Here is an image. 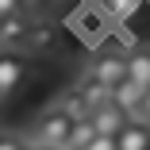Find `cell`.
Wrapping results in <instances>:
<instances>
[{"mask_svg": "<svg viewBox=\"0 0 150 150\" xmlns=\"http://www.w3.org/2000/svg\"><path fill=\"white\" fill-rule=\"evenodd\" d=\"M16 12H27V0H0V19H8Z\"/></svg>", "mask_w": 150, "mask_h": 150, "instance_id": "obj_13", "label": "cell"}, {"mask_svg": "<svg viewBox=\"0 0 150 150\" xmlns=\"http://www.w3.org/2000/svg\"><path fill=\"white\" fill-rule=\"evenodd\" d=\"M93 139H96V127H93V119H81V123L73 127V135H69V146H66V150H85Z\"/></svg>", "mask_w": 150, "mask_h": 150, "instance_id": "obj_11", "label": "cell"}, {"mask_svg": "<svg viewBox=\"0 0 150 150\" xmlns=\"http://www.w3.org/2000/svg\"><path fill=\"white\" fill-rule=\"evenodd\" d=\"M142 96H146V93H142L139 85H131V81H119V85L112 88V104L123 108L131 119H139V112H142Z\"/></svg>", "mask_w": 150, "mask_h": 150, "instance_id": "obj_9", "label": "cell"}, {"mask_svg": "<svg viewBox=\"0 0 150 150\" xmlns=\"http://www.w3.org/2000/svg\"><path fill=\"white\" fill-rule=\"evenodd\" d=\"M139 119H142V123H150V93L142 96V112H139Z\"/></svg>", "mask_w": 150, "mask_h": 150, "instance_id": "obj_16", "label": "cell"}, {"mask_svg": "<svg viewBox=\"0 0 150 150\" xmlns=\"http://www.w3.org/2000/svg\"><path fill=\"white\" fill-rule=\"evenodd\" d=\"M73 93L85 100V108H88V112H96V108H104V104L112 100V88H108V85H100L93 73H81V77L73 81Z\"/></svg>", "mask_w": 150, "mask_h": 150, "instance_id": "obj_6", "label": "cell"}, {"mask_svg": "<svg viewBox=\"0 0 150 150\" xmlns=\"http://www.w3.org/2000/svg\"><path fill=\"white\" fill-rule=\"evenodd\" d=\"M115 150H150V123H142V119H131V123L119 131Z\"/></svg>", "mask_w": 150, "mask_h": 150, "instance_id": "obj_10", "label": "cell"}, {"mask_svg": "<svg viewBox=\"0 0 150 150\" xmlns=\"http://www.w3.org/2000/svg\"><path fill=\"white\" fill-rule=\"evenodd\" d=\"M127 81L150 93V46H131L127 50Z\"/></svg>", "mask_w": 150, "mask_h": 150, "instance_id": "obj_7", "label": "cell"}, {"mask_svg": "<svg viewBox=\"0 0 150 150\" xmlns=\"http://www.w3.org/2000/svg\"><path fill=\"white\" fill-rule=\"evenodd\" d=\"M0 150H27V142L16 135H0Z\"/></svg>", "mask_w": 150, "mask_h": 150, "instance_id": "obj_14", "label": "cell"}, {"mask_svg": "<svg viewBox=\"0 0 150 150\" xmlns=\"http://www.w3.org/2000/svg\"><path fill=\"white\" fill-rule=\"evenodd\" d=\"M85 73H93L100 85L115 88L119 81H127V54L123 50H100V54H93V62H88Z\"/></svg>", "mask_w": 150, "mask_h": 150, "instance_id": "obj_2", "label": "cell"}, {"mask_svg": "<svg viewBox=\"0 0 150 150\" xmlns=\"http://www.w3.org/2000/svg\"><path fill=\"white\" fill-rule=\"evenodd\" d=\"M85 150H115V139H108V135H96V139L88 142Z\"/></svg>", "mask_w": 150, "mask_h": 150, "instance_id": "obj_15", "label": "cell"}, {"mask_svg": "<svg viewBox=\"0 0 150 150\" xmlns=\"http://www.w3.org/2000/svg\"><path fill=\"white\" fill-rule=\"evenodd\" d=\"M54 46H58V27L50 19H35L27 35V54H50Z\"/></svg>", "mask_w": 150, "mask_h": 150, "instance_id": "obj_8", "label": "cell"}, {"mask_svg": "<svg viewBox=\"0 0 150 150\" xmlns=\"http://www.w3.org/2000/svg\"><path fill=\"white\" fill-rule=\"evenodd\" d=\"M27 81V58L16 50H0V100H12Z\"/></svg>", "mask_w": 150, "mask_h": 150, "instance_id": "obj_3", "label": "cell"}, {"mask_svg": "<svg viewBox=\"0 0 150 150\" xmlns=\"http://www.w3.org/2000/svg\"><path fill=\"white\" fill-rule=\"evenodd\" d=\"M88 119H93V127H96V135H108V139H119V131H123V127L131 123V115H127L123 108H115L112 100H108L104 108H96V112L88 115Z\"/></svg>", "mask_w": 150, "mask_h": 150, "instance_id": "obj_5", "label": "cell"}, {"mask_svg": "<svg viewBox=\"0 0 150 150\" xmlns=\"http://www.w3.org/2000/svg\"><path fill=\"white\" fill-rule=\"evenodd\" d=\"M27 150H50V146H39V142H27Z\"/></svg>", "mask_w": 150, "mask_h": 150, "instance_id": "obj_17", "label": "cell"}, {"mask_svg": "<svg viewBox=\"0 0 150 150\" xmlns=\"http://www.w3.org/2000/svg\"><path fill=\"white\" fill-rule=\"evenodd\" d=\"M73 127H77V119H73L66 108L50 104V108H42V112H39V119L31 123V142L50 146V150H66V146H69Z\"/></svg>", "mask_w": 150, "mask_h": 150, "instance_id": "obj_1", "label": "cell"}, {"mask_svg": "<svg viewBox=\"0 0 150 150\" xmlns=\"http://www.w3.org/2000/svg\"><path fill=\"white\" fill-rule=\"evenodd\" d=\"M100 8L112 16V19H127L139 12V0H100Z\"/></svg>", "mask_w": 150, "mask_h": 150, "instance_id": "obj_12", "label": "cell"}, {"mask_svg": "<svg viewBox=\"0 0 150 150\" xmlns=\"http://www.w3.org/2000/svg\"><path fill=\"white\" fill-rule=\"evenodd\" d=\"M31 12H16L8 19H0V50H27V35H31Z\"/></svg>", "mask_w": 150, "mask_h": 150, "instance_id": "obj_4", "label": "cell"}]
</instances>
